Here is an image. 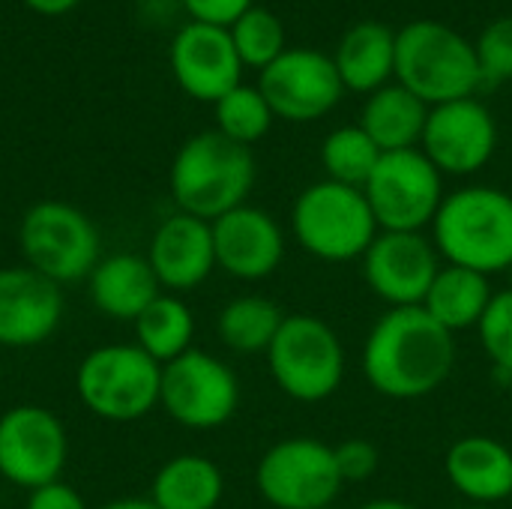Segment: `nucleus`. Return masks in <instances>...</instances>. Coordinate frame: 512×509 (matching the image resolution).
<instances>
[{
	"label": "nucleus",
	"instance_id": "obj_1",
	"mask_svg": "<svg viewBox=\"0 0 512 509\" xmlns=\"http://www.w3.org/2000/svg\"><path fill=\"white\" fill-rule=\"evenodd\" d=\"M456 363V339L423 306L390 309L363 345V375L387 399H423L444 387Z\"/></svg>",
	"mask_w": 512,
	"mask_h": 509
},
{
	"label": "nucleus",
	"instance_id": "obj_2",
	"mask_svg": "<svg viewBox=\"0 0 512 509\" xmlns=\"http://www.w3.org/2000/svg\"><path fill=\"white\" fill-rule=\"evenodd\" d=\"M432 243L447 264L483 276L512 270V195L495 186H465L444 195Z\"/></svg>",
	"mask_w": 512,
	"mask_h": 509
},
{
	"label": "nucleus",
	"instance_id": "obj_3",
	"mask_svg": "<svg viewBox=\"0 0 512 509\" xmlns=\"http://www.w3.org/2000/svg\"><path fill=\"white\" fill-rule=\"evenodd\" d=\"M168 183L180 213L216 222L234 207H243L255 186L252 147H243L216 129L198 132L177 150Z\"/></svg>",
	"mask_w": 512,
	"mask_h": 509
},
{
	"label": "nucleus",
	"instance_id": "obj_4",
	"mask_svg": "<svg viewBox=\"0 0 512 509\" xmlns=\"http://www.w3.org/2000/svg\"><path fill=\"white\" fill-rule=\"evenodd\" d=\"M396 81L429 108L468 99L483 87L474 42L432 18L396 30Z\"/></svg>",
	"mask_w": 512,
	"mask_h": 509
},
{
	"label": "nucleus",
	"instance_id": "obj_5",
	"mask_svg": "<svg viewBox=\"0 0 512 509\" xmlns=\"http://www.w3.org/2000/svg\"><path fill=\"white\" fill-rule=\"evenodd\" d=\"M291 228L300 249L330 264L363 258L381 231L363 189L333 180L312 183L297 195Z\"/></svg>",
	"mask_w": 512,
	"mask_h": 509
},
{
	"label": "nucleus",
	"instance_id": "obj_6",
	"mask_svg": "<svg viewBox=\"0 0 512 509\" xmlns=\"http://www.w3.org/2000/svg\"><path fill=\"white\" fill-rule=\"evenodd\" d=\"M162 366L138 345L93 348L75 372L81 405L108 423H135L159 405Z\"/></svg>",
	"mask_w": 512,
	"mask_h": 509
},
{
	"label": "nucleus",
	"instance_id": "obj_7",
	"mask_svg": "<svg viewBox=\"0 0 512 509\" xmlns=\"http://www.w3.org/2000/svg\"><path fill=\"white\" fill-rule=\"evenodd\" d=\"M267 363L276 387L294 402H324L345 381V348L336 330L315 315H285Z\"/></svg>",
	"mask_w": 512,
	"mask_h": 509
},
{
	"label": "nucleus",
	"instance_id": "obj_8",
	"mask_svg": "<svg viewBox=\"0 0 512 509\" xmlns=\"http://www.w3.org/2000/svg\"><path fill=\"white\" fill-rule=\"evenodd\" d=\"M18 246L27 267L54 285L87 279L102 258L93 219L66 201L33 204L21 216Z\"/></svg>",
	"mask_w": 512,
	"mask_h": 509
},
{
	"label": "nucleus",
	"instance_id": "obj_9",
	"mask_svg": "<svg viewBox=\"0 0 512 509\" xmlns=\"http://www.w3.org/2000/svg\"><path fill=\"white\" fill-rule=\"evenodd\" d=\"M363 195L381 231H423L444 201V174L417 150L384 153Z\"/></svg>",
	"mask_w": 512,
	"mask_h": 509
},
{
	"label": "nucleus",
	"instance_id": "obj_10",
	"mask_svg": "<svg viewBox=\"0 0 512 509\" xmlns=\"http://www.w3.org/2000/svg\"><path fill=\"white\" fill-rule=\"evenodd\" d=\"M255 486L276 509H327L345 483L330 444L285 438L261 456Z\"/></svg>",
	"mask_w": 512,
	"mask_h": 509
},
{
	"label": "nucleus",
	"instance_id": "obj_11",
	"mask_svg": "<svg viewBox=\"0 0 512 509\" xmlns=\"http://www.w3.org/2000/svg\"><path fill=\"white\" fill-rule=\"evenodd\" d=\"M159 405L186 429H219L237 414L240 381L228 363L192 348L162 366Z\"/></svg>",
	"mask_w": 512,
	"mask_h": 509
},
{
	"label": "nucleus",
	"instance_id": "obj_12",
	"mask_svg": "<svg viewBox=\"0 0 512 509\" xmlns=\"http://www.w3.org/2000/svg\"><path fill=\"white\" fill-rule=\"evenodd\" d=\"M69 459L60 417L42 405H15L0 414V477L24 492L57 483Z\"/></svg>",
	"mask_w": 512,
	"mask_h": 509
},
{
	"label": "nucleus",
	"instance_id": "obj_13",
	"mask_svg": "<svg viewBox=\"0 0 512 509\" xmlns=\"http://www.w3.org/2000/svg\"><path fill=\"white\" fill-rule=\"evenodd\" d=\"M258 90L273 117L312 123L339 105L345 84L330 54L315 48H285L267 69H261Z\"/></svg>",
	"mask_w": 512,
	"mask_h": 509
},
{
	"label": "nucleus",
	"instance_id": "obj_14",
	"mask_svg": "<svg viewBox=\"0 0 512 509\" xmlns=\"http://www.w3.org/2000/svg\"><path fill=\"white\" fill-rule=\"evenodd\" d=\"M360 261L366 285L390 309L423 306L441 270V255L423 231H378Z\"/></svg>",
	"mask_w": 512,
	"mask_h": 509
},
{
	"label": "nucleus",
	"instance_id": "obj_15",
	"mask_svg": "<svg viewBox=\"0 0 512 509\" xmlns=\"http://www.w3.org/2000/svg\"><path fill=\"white\" fill-rule=\"evenodd\" d=\"M420 150L441 174H477L498 150V123L477 96L432 105Z\"/></svg>",
	"mask_w": 512,
	"mask_h": 509
},
{
	"label": "nucleus",
	"instance_id": "obj_16",
	"mask_svg": "<svg viewBox=\"0 0 512 509\" xmlns=\"http://www.w3.org/2000/svg\"><path fill=\"white\" fill-rule=\"evenodd\" d=\"M243 60L225 27L189 21L171 39V72L183 93L198 102H219L225 93L240 87Z\"/></svg>",
	"mask_w": 512,
	"mask_h": 509
},
{
	"label": "nucleus",
	"instance_id": "obj_17",
	"mask_svg": "<svg viewBox=\"0 0 512 509\" xmlns=\"http://www.w3.org/2000/svg\"><path fill=\"white\" fill-rule=\"evenodd\" d=\"M210 225L216 267L228 276L240 282H261L279 270L285 258V234L267 210L243 204Z\"/></svg>",
	"mask_w": 512,
	"mask_h": 509
},
{
	"label": "nucleus",
	"instance_id": "obj_18",
	"mask_svg": "<svg viewBox=\"0 0 512 509\" xmlns=\"http://www.w3.org/2000/svg\"><path fill=\"white\" fill-rule=\"evenodd\" d=\"M63 318L60 285L30 267H0V348H36Z\"/></svg>",
	"mask_w": 512,
	"mask_h": 509
},
{
	"label": "nucleus",
	"instance_id": "obj_19",
	"mask_svg": "<svg viewBox=\"0 0 512 509\" xmlns=\"http://www.w3.org/2000/svg\"><path fill=\"white\" fill-rule=\"evenodd\" d=\"M147 261L168 291H192L216 270L213 225L189 213L168 216L150 240Z\"/></svg>",
	"mask_w": 512,
	"mask_h": 509
},
{
	"label": "nucleus",
	"instance_id": "obj_20",
	"mask_svg": "<svg viewBox=\"0 0 512 509\" xmlns=\"http://www.w3.org/2000/svg\"><path fill=\"white\" fill-rule=\"evenodd\" d=\"M450 486L477 507L512 498V450L489 435L459 438L444 459Z\"/></svg>",
	"mask_w": 512,
	"mask_h": 509
},
{
	"label": "nucleus",
	"instance_id": "obj_21",
	"mask_svg": "<svg viewBox=\"0 0 512 509\" xmlns=\"http://www.w3.org/2000/svg\"><path fill=\"white\" fill-rule=\"evenodd\" d=\"M90 303L111 321H132L162 294V285L147 258L120 252L99 258L87 276Z\"/></svg>",
	"mask_w": 512,
	"mask_h": 509
},
{
	"label": "nucleus",
	"instance_id": "obj_22",
	"mask_svg": "<svg viewBox=\"0 0 512 509\" xmlns=\"http://www.w3.org/2000/svg\"><path fill=\"white\" fill-rule=\"evenodd\" d=\"M345 90L375 93L396 81V30L384 21H360L348 27L333 54Z\"/></svg>",
	"mask_w": 512,
	"mask_h": 509
},
{
	"label": "nucleus",
	"instance_id": "obj_23",
	"mask_svg": "<svg viewBox=\"0 0 512 509\" xmlns=\"http://www.w3.org/2000/svg\"><path fill=\"white\" fill-rule=\"evenodd\" d=\"M429 120V105L405 90L399 81L366 96L360 111V129L378 144L381 153L417 150Z\"/></svg>",
	"mask_w": 512,
	"mask_h": 509
},
{
	"label": "nucleus",
	"instance_id": "obj_24",
	"mask_svg": "<svg viewBox=\"0 0 512 509\" xmlns=\"http://www.w3.org/2000/svg\"><path fill=\"white\" fill-rule=\"evenodd\" d=\"M225 495L219 465L198 453L168 459L150 486V501L159 509H216Z\"/></svg>",
	"mask_w": 512,
	"mask_h": 509
},
{
	"label": "nucleus",
	"instance_id": "obj_25",
	"mask_svg": "<svg viewBox=\"0 0 512 509\" xmlns=\"http://www.w3.org/2000/svg\"><path fill=\"white\" fill-rule=\"evenodd\" d=\"M495 291L489 285V276L456 267V264H444L423 300V309L453 336L459 330H477L483 312L489 309Z\"/></svg>",
	"mask_w": 512,
	"mask_h": 509
},
{
	"label": "nucleus",
	"instance_id": "obj_26",
	"mask_svg": "<svg viewBox=\"0 0 512 509\" xmlns=\"http://www.w3.org/2000/svg\"><path fill=\"white\" fill-rule=\"evenodd\" d=\"M132 327H135V345L147 357H153L159 366L192 351L195 318H192V309L177 294H159L135 318Z\"/></svg>",
	"mask_w": 512,
	"mask_h": 509
},
{
	"label": "nucleus",
	"instance_id": "obj_27",
	"mask_svg": "<svg viewBox=\"0 0 512 509\" xmlns=\"http://www.w3.org/2000/svg\"><path fill=\"white\" fill-rule=\"evenodd\" d=\"M282 321H285V312L273 300L246 294L222 306L216 318V333L222 345H228L237 354H258V351L267 354Z\"/></svg>",
	"mask_w": 512,
	"mask_h": 509
},
{
	"label": "nucleus",
	"instance_id": "obj_28",
	"mask_svg": "<svg viewBox=\"0 0 512 509\" xmlns=\"http://www.w3.org/2000/svg\"><path fill=\"white\" fill-rule=\"evenodd\" d=\"M381 156L384 153L378 150V144L357 123L333 129L321 144V165L327 171V180L354 189H363L369 183Z\"/></svg>",
	"mask_w": 512,
	"mask_h": 509
},
{
	"label": "nucleus",
	"instance_id": "obj_29",
	"mask_svg": "<svg viewBox=\"0 0 512 509\" xmlns=\"http://www.w3.org/2000/svg\"><path fill=\"white\" fill-rule=\"evenodd\" d=\"M213 111H216V132H222L225 138L243 147H252L255 141H261L276 120L264 93L249 84H240L231 93H225L213 105Z\"/></svg>",
	"mask_w": 512,
	"mask_h": 509
},
{
	"label": "nucleus",
	"instance_id": "obj_30",
	"mask_svg": "<svg viewBox=\"0 0 512 509\" xmlns=\"http://www.w3.org/2000/svg\"><path fill=\"white\" fill-rule=\"evenodd\" d=\"M228 33L234 39L243 66H252L258 72L267 69L285 51V27L279 15L270 12L267 6H252L228 27Z\"/></svg>",
	"mask_w": 512,
	"mask_h": 509
},
{
	"label": "nucleus",
	"instance_id": "obj_31",
	"mask_svg": "<svg viewBox=\"0 0 512 509\" xmlns=\"http://www.w3.org/2000/svg\"><path fill=\"white\" fill-rule=\"evenodd\" d=\"M483 87H498L512 81V15H501L483 27L474 42Z\"/></svg>",
	"mask_w": 512,
	"mask_h": 509
},
{
	"label": "nucleus",
	"instance_id": "obj_32",
	"mask_svg": "<svg viewBox=\"0 0 512 509\" xmlns=\"http://www.w3.org/2000/svg\"><path fill=\"white\" fill-rule=\"evenodd\" d=\"M480 345L486 357L501 369L512 375V288L510 291H495L489 309L483 312L477 324Z\"/></svg>",
	"mask_w": 512,
	"mask_h": 509
},
{
	"label": "nucleus",
	"instance_id": "obj_33",
	"mask_svg": "<svg viewBox=\"0 0 512 509\" xmlns=\"http://www.w3.org/2000/svg\"><path fill=\"white\" fill-rule=\"evenodd\" d=\"M342 483H366L378 471V450L366 438H348L333 447Z\"/></svg>",
	"mask_w": 512,
	"mask_h": 509
},
{
	"label": "nucleus",
	"instance_id": "obj_34",
	"mask_svg": "<svg viewBox=\"0 0 512 509\" xmlns=\"http://www.w3.org/2000/svg\"><path fill=\"white\" fill-rule=\"evenodd\" d=\"M183 6L192 15V21L210 24V27H225L228 30L255 3L252 0H183Z\"/></svg>",
	"mask_w": 512,
	"mask_h": 509
},
{
	"label": "nucleus",
	"instance_id": "obj_35",
	"mask_svg": "<svg viewBox=\"0 0 512 509\" xmlns=\"http://www.w3.org/2000/svg\"><path fill=\"white\" fill-rule=\"evenodd\" d=\"M24 509H87V501L69 483L57 480V483L27 492Z\"/></svg>",
	"mask_w": 512,
	"mask_h": 509
},
{
	"label": "nucleus",
	"instance_id": "obj_36",
	"mask_svg": "<svg viewBox=\"0 0 512 509\" xmlns=\"http://www.w3.org/2000/svg\"><path fill=\"white\" fill-rule=\"evenodd\" d=\"M21 3L39 15H66L69 9L78 6V0H21Z\"/></svg>",
	"mask_w": 512,
	"mask_h": 509
},
{
	"label": "nucleus",
	"instance_id": "obj_37",
	"mask_svg": "<svg viewBox=\"0 0 512 509\" xmlns=\"http://www.w3.org/2000/svg\"><path fill=\"white\" fill-rule=\"evenodd\" d=\"M99 509H159L150 498H120V501H108Z\"/></svg>",
	"mask_w": 512,
	"mask_h": 509
},
{
	"label": "nucleus",
	"instance_id": "obj_38",
	"mask_svg": "<svg viewBox=\"0 0 512 509\" xmlns=\"http://www.w3.org/2000/svg\"><path fill=\"white\" fill-rule=\"evenodd\" d=\"M360 509H417V507H414V504H408V501H396V498H375V501L363 504Z\"/></svg>",
	"mask_w": 512,
	"mask_h": 509
},
{
	"label": "nucleus",
	"instance_id": "obj_39",
	"mask_svg": "<svg viewBox=\"0 0 512 509\" xmlns=\"http://www.w3.org/2000/svg\"><path fill=\"white\" fill-rule=\"evenodd\" d=\"M456 509H492V507H477V504H468V507H456Z\"/></svg>",
	"mask_w": 512,
	"mask_h": 509
}]
</instances>
